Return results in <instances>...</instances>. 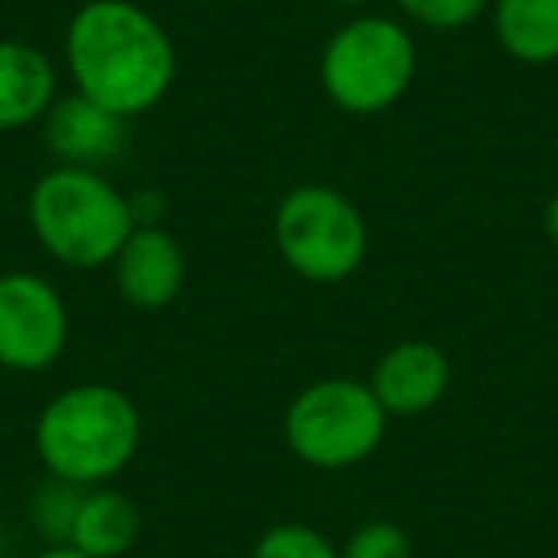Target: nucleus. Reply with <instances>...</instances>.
I'll use <instances>...</instances> for the list:
<instances>
[{
	"instance_id": "1a4fd4ad",
	"label": "nucleus",
	"mask_w": 558,
	"mask_h": 558,
	"mask_svg": "<svg viewBox=\"0 0 558 558\" xmlns=\"http://www.w3.org/2000/svg\"><path fill=\"white\" fill-rule=\"evenodd\" d=\"M39 126L47 154L58 165H77V169H100L116 161L131 142V119L116 116L81 93L58 96Z\"/></svg>"
},
{
	"instance_id": "aec40b11",
	"label": "nucleus",
	"mask_w": 558,
	"mask_h": 558,
	"mask_svg": "<svg viewBox=\"0 0 558 558\" xmlns=\"http://www.w3.org/2000/svg\"><path fill=\"white\" fill-rule=\"evenodd\" d=\"M329 4H337V9H367L372 0H329Z\"/></svg>"
},
{
	"instance_id": "6e6552de",
	"label": "nucleus",
	"mask_w": 558,
	"mask_h": 558,
	"mask_svg": "<svg viewBox=\"0 0 558 558\" xmlns=\"http://www.w3.org/2000/svg\"><path fill=\"white\" fill-rule=\"evenodd\" d=\"M116 291L126 306L142 314H157L180 299L187 283V256L177 233L157 222H138L123 248L111 260Z\"/></svg>"
},
{
	"instance_id": "a211bd4d",
	"label": "nucleus",
	"mask_w": 558,
	"mask_h": 558,
	"mask_svg": "<svg viewBox=\"0 0 558 558\" xmlns=\"http://www.w3.org/2000/svg\"><path fill=\"white\" fill-rule=\"evenodd\" d=\"M543 233H547V241L558 248V192L547 199V207H543Z\"/></svg>"
},
{
	"instance_id": "4468645a",
	"label": "nucleus",
	"mask_w": 558,
	"mask_h": 558,
	"mask_svg": "<svg viewBox=\"0 0 558 558\" xmlns=\"http://www.w3.org/2000/svg\"><path fill=\"white\" fill-rule=\"evenodd\" d=\"M81 497H85L81 486L47 474V482L39 489H32V497H27V520H32V527L47 543H70Z\"/></svg>"
},
{
	"instance_id": "f8f14e48",
	"label": "nucleus",
	"mask_w": 558,
	"mask_h": 558,
	"mask_svg": "<svg viewBox=\"0 0 558 558\" xmlns=\"http://www.w3.org/2000/svg\"><path fill=\"white\" fill-rule=\"evenodd\" d=\"M142 535V512L116 486H93L81 497L70 547L88 558H123Z\"/></svg>"
},
{
	"instance_id": "9d476101",
	"label": "nucleus",
	"mask_w": 558,
	"mask_h": 558,
	"mask_svg": "<svg viewBox=\"0 0 558 558\" xmlns=\"http://www.w3.org/2000/svg\"><path fill=\"white\" fill-rule=\"evenodd\" d=\"M367 387L387 417H421L436 410L451 387V360L433 341H398L375 364Z\"/></svg>"
},
{
	"instance_id": "f03ea898",
	"label": "nucleus",
	"mask_w": 558,
	"mask_h": 558,
	"mask_svg": "<svg viewBox=\"0 0 558 558\" xmlns=\"http://www.w3.org/2000/svg\"><path fill=\"white\" fill-rule=\"evenodd\" d=\"M142 448V413L111 383H73L35 417V451L47 474L81 489L111 486Z\"/></svg>"
},
{
	"instance_id": "2eb2a0df",
	"label": "nucleus",
	"mask_w": 558,
	"mask_h": 558,
	"mask_svg": "<svg viewBox=\"0 0 558 558\" xmlns=\"http://www.w3.org/2000/svg\"><path fill=\"white\" fill-rule=\"evenodd\" d=\"M248 558H341V547L318 527L303 524V520H288V524H271L256 539Z\"/></svg>"
},
{
	"instance_id": "f257e3e1",
	"label": "nucleus",
	"mask_w": 558,
	"mask_h": 558,
	"mask_svg": "<svg viewBox=\"0 0 558 558\" xmlns=\"http://www.w3.org/2000/svg\"><path fill=\"white\" fill-rule=\"evenodd\" d=\"M65 73L73 93L138 119L169 96L177 47L161 20L134 0H85L65 24Z\"/></svg>"
},
{
	"instance_id": "0eeeda50",
	"label": "nucleus",
	"mask_w": 558,
	"mask_h": 558,
	"mask_svg": "<svg viewBox=\"0 0 558 558\" xmlns=\"http://www.w3.org/2000/svg\"><path fill=\"white\" fill-rule=\"evenodd\" d=\"M70 344L65 295L39 271H0V367L47 372Z\"/></svg>"
},
{
	"instance_id": "7ed1b4c3",
	"label": "nucleus",
	"mask_w": 558,
	"mask_h": 558,
	"mask_svg": "<svg viewBox=\"0 0 558 558\" xmlns=\"http://www.w3.org/2000/svg\"><path fill=\"white\" fill-rule=\"evenodd\" d=\"M27 222L47 256L65 268H104L134 233V203L100 169L54 165L32 184Z\"/></svg>"
},
{
	"instance_id": "20e7f679",
	"label": "nucleus",
	"mask_w": 558,
	"mask_h": 558,
	"mask_svg": "<svg viewBox=\"0 0 558 558\" xmlns=\"http://www.w3.org/2000/svg\"><path fill=\"white\" fill-rule=\"evenodd\" d=\"M322 93L344 116H383L417 77V43L395 16L360 12L322 50Z\"/></svg>"
},
{
	"instance_id": "dca6fc26",
	"label": "nucleus",
	"mask_w": 558,
	"mask_h": 558,
	"mask_svg": "<svg viewBox=\"0 0 558 558\" xmlns=\"http://www.w3.org/2000/svg\"><path fill=\"white\" fill-rule=\"evenodd\" d=\"M395 4L405 20L428 27V32H459L486 16L494 0H395Z\"/></svg>"
},
{
	"instance_id": "423d86ee",
	"label": "nucleus",
	"mask_w": 558,
	"mask_h": 558,
	"mask_svg": "<svg viewBox=\"0 0 558 558\" xmlns=\"http://www.w3.org/2000/svg\"><path fill=\"white\" fill-rule=\"evenodd\" d=\"M271 238L295 276L311 283H344L367 260L372 230L367 218L341 187L295 184L276 203Z\"/></svg>"
},
{
	"instance_id": "f3484780",
	"label": "nucleus",
	"mask_w": 558,
	"mask_h": 558,
	"mask_svg": "<svg viewBox=\"0 0 558 558\" xmlns=\"http://www.w3.org/2000/svg\"><path fill=\"white\" fill-rule=\"evenodd\" d=\"M341 558H413V543L395 520H367L344 539Z\"/></svg>"
},
{
	"instance_id": "6ab92c4d",
	"label": "nucleus",
	"mask_w": 558,
	"mask_h": 558,
	"mask_svg": "<svg viewBox=\"0 0 558 558\" xmlns=\"http://www.w3.org/2000/svg\"><path fill=\"white\" fill-rule=\"evenodd\" d=\"M32 558H88V555H81V550L70 547V543H47V547L35 550Z\"/></svg>"
},
{
	"instance_id": "39448f33",
	"label": "nucleus",
	"mask_w": 558,
	"mask_h": 558,
	"mask_svg": "<svg viewBox=\"0 0 558 558\" xmlns=\"http://www.w3.org/2000/svg\"><path fill=\"white\" fill-rule=\"evenodd\" d=\"M387 410L367 379L329 375L303 387L283 413V440L314 471H349L387 440Z\"/></svg>"
},
{
	"instance_id": "9b49d317",
	"label": "nucleus",
	"mask_w": 558,
	"mask_h": 558,
	"mask_svg": "<svg viewBox=\"0 0 558 558\" xmlns=\"http://www.w3.org/2000/svg\"><path fill=\"white\" fill-rule=\"evenodd\" d=\"M58 96V65L47 50L24 39H0V134L43 123Z\"/></svg>"
},
{
	"instance_id": "ddd939ff",
	"label": "nucleus",
	"mask_w": 558,
	"mask_h": 558,
	"mask_svg": "<svg viewBox=\"0 0 558 558\" xmlns=\"http://www.w3.org/2000/svg\"><path fill=\"white\" fill-rule=\"evenodd\" d=\"M494 35L520 65L558 62V0H494Z\"/></svg>"
}]
</instances>
